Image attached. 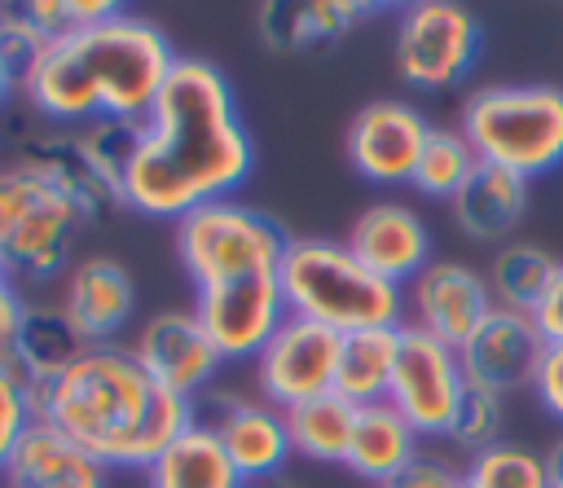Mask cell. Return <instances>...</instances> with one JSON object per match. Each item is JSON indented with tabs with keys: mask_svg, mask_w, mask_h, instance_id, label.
I'll use <instances>...</instances> for the list:
<instances>
[{
	"mask_svg": "<svg viewBox=\"0 0 563 488\" xmlns=\"http://www.w3.org/2000/svg\"><path fill=\"white\" fill-rule=\"evenodd\" d=\"M427 136H431V123L413 101L378 97V101H365L352 114L343 149H347V163H352V171L361 180L409 185Z\"/></svg>",
	"mask_w": 563,
	"mask_h": 488,
	"instance_id": "12",
	"label": "cell"
},
{
	"mask_svg": "<svg viewBox=\"0 0 563 488\" xmlns=\"http://www.w3.org/2000/svg\"><path fill=\"white\" fill-rule=\"evenodd\" d=\"M22 312H26V299L18 295V286L13 281H0V356H9Z\"/></svg>",
	"mask_w": 563,
	"mask_h": 488,
	"instance_id": "39",
	"label": "cell"
},
{
	"mask_svg": "<svg viewBox=\"0 0 563 488\" xmlns=\"http://www.w3.org/2000/svg\"><path fill=\"white\" fill-rule=\"evenodd\" d=\"M13 163L31 167L53 193H62L84 224H106L114 211H123L119 185L97 167L84 136L75 127H44L26 132L13 145Z\"/></svg>",
	"mask_w": 563,
	"mask_h": 488,
	"instance_id": "13",
	"label": "cell"
},
{
	"mask_svg": "<svg viewBox=\"0 0 563 488\" xmlns=\"http://www.w3.org/2000/svg\"><path fill=\"white\" fill-rule=\"evenodd\" d=\"M479 167L471 141L457 132V127H435L431 123V136L418 154V167H413V189L427 193V198H440V202H453V193L471 180V171Z\"/></svg>",
	"mask_w": 563,
	"mask_h": 488,
	"instance_id": "28",
	"label": "cell"
},
{
	"mask_svg": "<svg viewBox=\"0 0 563 488\" xmlns=\"http://www.w3.org/2000/svg\"><path fill=\"white\" fill-rule=\"evenodd\" d=\"M62 193H53L31 167L22 163H0V242L9 233H18L26 220H35L40 211H48Z\"/></svg>",
	"mask_w": 563,
	"mask_h": 488,
	"instance_id": "30",
	"label": "cell"
},
{
	"mask_svg": "<svg viewBox=\"0 0 563 488\" xmlns=\"http://www.w3.org/2000/svg\"><path fill=\"white\" fill-rule=\"evenodd\" d=\"M255 167V141L238 114L229 75L207 57H176L154 110L141 123L123 207L150 220H180L194 207L233 198Z\"/></svg>",
	"mask_w": 563,
	"mask_h": 488,
	"instance_id": "1",
	"label": "cell"
},
{
	"mask_svg": "<svg viewBox=\"0 0 563 488\" xmlns=\"http://www.w3.org/2000/svg\"><path fill=\"white\" fill-rule=\"evenodd\" d=\"M145 488H242V479L220 440L194 422L154 466H145Z\"/></svg>",
	"mask_w": 563,
	"mask_h": 488,
	"instance_id": "25",
	"label": "cell"
},
{
	"mask_svg": "<svg viewBox=\"0 0 563 488\" xmlns=\"http://www.w3.org/2000/svg\"><path fill=\"white\" fill-rule=\"evenodd\" d=\"M462 396H466V374H462L457 347H449L435 334L405 321L396 330V365H391L387 404L396 413H405V422L418 435L444 440Z\"/></svg>",
	"mask_w": 563,
	"mask_h": 488,
	"instance_id": "8",
	"label": "cell"
},
{
	"mask_svg": "<svg viewBox=\"0 0 563 488\" xmlns=\"http://www.w3.org/2000/svg\"><path fill=\"white\" fill-rule=\"evenodd\" d=\"M277 281L290 317L317 321L334 334L405 325V286L369 273L343 237H290Z\"/></svg>",
	"mask_w": 563,
	"mask_h": 488,
	"instance_id": "4",
	"label": "cell"
},
{
	"mask_svg": "<svg viewBox=\"0 0 563 488\" xmlns=\"http://www.w3.org/2000/svg\"><path fill=\"white\" fill-rule=\"evenodd\" d=\"M48 48L44 31L31 22L26 4H0V57L4 66L18 75V84L26 79V70L40 62V53Z\"/></svg>",
	"mask_w": 563,
	"mask_h": 488,
	"instance_id": "34",
	"label": "cell"
},
{
	"mask_svg": "<svg viewBox=\"0 0 563 488\" xmlns=\"http://www.w3.org/2000/svg\"><path fill=\"white\" fill-rule=\"evenodd\" d=\"M396 330H356V334H343L339 339L334 396H343L356 409L387 400L391 365H396Z\"/></svg>",
	"mask_w": 563,
	"mask_h": 488,
	"instance_id": "24",
	"label": "cell"
},
{
	"mask_svg": "<svg viewBox=\"0 0 563 488\" xmlns=\"http://www.w3.org/2000/svg\"><path fill=\"white\" fill-rule=\"evenodd\" d=\"M57 303L88 347H110L136 312V281L119 259L84 255L66 268V286Z\"/></svg>",
	"mask_w": 563,
	"mask_h": 488,
	"instance_id": "17",
	"label": "cell"
},
{
	"mask_svg": "<svg viewBox=\"0 0 563 488\" xmlns=\"http://www.w3.org/2000/svg\"><path fill=\"white\" fill-rule=\"evenodd\" d=\"M532 396L550 418L563 422V343H545L541 365L532 374Z\"/></svg>",
	"mask_w": 563,
	"mask_h": 488,
	"instance_id": "37",
	"label": "cell"
},
{
	"mask_svg": "<svg viewBox=\"0 0 563 488\" xmlns=\"http://www.w3.org/2000/svg\"><path fill=\"white\" fill-rule=\"evenodd\" d=\"M479 44H484L479 18L466 4L418 0L400 13V26H396V70L409 88L444 92L471 75Z\"/></svg>",
	"mask_w": 563,
	"mask_h": 488,
	"instance_id": "7",
	"label": "cell"
},
{
	"mask_svg": "<svg viewBox=\"0 0 563 488\" xmlns=\"http://www.w3.org/2000/svg\"><path fill=\"white\" fill-rule=\"evenodd\" d=\"M497 308L488 277L462 259H431L405 286V321L435 334L449 347H462Z\"/></svg>",
	"mask_w": 563,
	"mask_h": 488,
	"instance_id": "14",
	"label": "cell"
},
{
	"mask_svg": "<svg viewBox=\"0 0 563 488\" xmlns=\"http://www.w3.org/2000/svg\"><path fill=\"white\" fill-rule=\"evenodd\" d=\"M457 132L475 158L519 180L563 167V88L554 84H488L462 101Z\"/></svg>",
	"mask_w": 563,
	"mask_h": 488,
	"instance_id": "5",
	"label": "cell"
},
{
	"mask_svg": "<svg viewBox=\"0 0 563 488\" xmlns=\"http://www.w3.org/2000/svg\"><path fill=\"white\" fill-rule=\"evenodd\" d=\"M352 422H356V404H347L334 391L303 400V404L286 409L290 453H299L308 462H339L343 466L347 444H352Z\"/></svg>",
	"mask_w": 563,
	"mask_h": 488,
	"instance_id": "26",
	"label": "cell"
},
{
	"mask_svg": "<svg viewBox=\"0 0 563 488\" xmlns=\"http://www.w3.org/2000/svg\"><path fill=\"white\" fill-rule=\"evenodd\" d=\"M383 488H462V470L449 457L418 453L400 475H391Z\"/></svg>",
	"mask_w": 563,
	"mask_h": 488,
	"instance_id": "36",
	"label": "cell"
},
{
	"mask_svg": "<svg viewBox=\"0 0 563 488\" xmlns=\"http://www.w3.org/2000/svg\"><path fill=\"white\" fill-rule=\"evenodd\" d=\"M0 488H114V470L57 426L31 422L0 466Z\"/></svg>",
	"mask_w": 563,
	"mask_h": 488,
	"instance_id": "19",
	"label": "cell"
},
{
	"mask_svg": "<svg viewBox=\"0 0 563 488\" xmlns=\"http://www.w3.org/2000/svg\"><path fill=\"white\" fill-rule=\"evenodd\" d=\"M31 422H35V413H31V382L13 369L9 356H0V466L9 462L18 440L31 431Z\"/></svg>",
	"mask_w": 563,
	"mask_h": 488,
	"instance_id": "35",
	"label": "cell"
},
{
	"mask_svg": "<svg viewBox=\"0 0 563 488\" xmlns=\"http://www.w3.org/2000/svg\"><path fill=\"white\" fill-rule=\"evenodd\" d=\"M343 242L369 273H378L396 286H409L431 264V229L405 202H369L352 220Z\"/></svg>",
	"mask_w": 563,
	"mask_h": 488,
	"instance_id": "18",
	"label": "cell"
},
{
	"mask_svg": "<svg viewBox=\"0 0 563 488\" xmlns=\"http://www.w3.org/2000/svg\"><path fill=\"white\" fill-rule=\"evenodd\" d=\"M545 475H550V488H563V435L545 448Z\"/></svg>",
	"mask_w": 563,
	"mask_h": 488,
	"instance_id": "40",
	"label": "cell"
},
{
	"mask_svg": "<svg viewBox=\"0 0 563 488\" xmlns=\"http://www.w3.org/2000/svg\"><path fill=\"white\" fill-rule=\"evenodd\" d=\"M194 317L202 321L207 339L224 361H255L290 312H286L277 273H255L220 286H198Z\"/></svg>",
	"mask_w": 563,
	"mask_h": 488,
	"instance_id": "9",
	"label": "cell"
},
{
	"mask_svg": "<svg viewBox=\"0 0 563 488\" xmlns=\"http://www.w3.org/2000/svg\"><path fill=\"white\" fill-rule=\"evenodd\" d=\"M0 281H9V273H4V259H0Z\"/></svg>",
	"mask_w": 563,
	"mask_h": 488,
	"instance_id": "43",
	"label": "cell"
},
{
	"mask_svg": "<svg viewBox=\"0 0 563 488\" xmlns=\"http://www.w3.org/2000/svg\"><path fill=\"white\" fill-rule=\"evenodd\" d=\"M31 413L110 470L154 466L194 426V400L158 387L123 343L88 347L57 378L31 382Z\"/></svg>",
	"mask_w": 563,
	"mask_h": 488,
	"instance_id": "2",
	"label": "cell"
},
{
	"mask_svg": "<svg viewBox=\"0 0 563 488\" xmlns=\"http://www.w3.org/2000/svg\"><path fill=\"white\" fill-rule=\"evenodd\" d=\"M554 268H559V259H554L550 251H541V246H532V242H506V246H497V255H493V264L484 268V277H488V286H493L497 308L532 312V308L541 303V295H545V286H550V277H554Z\"/></svg>",
	"mask_w": 563,
	"mask_h": 488,
	"instance_id": "27",
	"label": "cell"
},
{
	"mask_svg": "<svg viewBox=\"0 0 563 488\" xmlns=\"http://www.w3.org/2000/svg\"><path fill=\"white\" fill-rule=\"evenodd\" d=\"M457 229L471 237V242H501L519 229V220L528 215V180L501 171V167H488L479 163L471 171V180L453 193L449 202Z\"/></svg>",
	"mask_w": 563,
	"mask_h": 488,
	"instance_id": "21",
	"label": "cell"
},
{
	"mask_svg": "<svg viewBox=\"0 0 563 488\" xmlns=\"http://www.w3.org/2000/svg\"><path fill=\"white\" fill-rule=\"evenodd\" d=\"M84 352H88V343L70 325L62 303H26L18 334H13V347H9V361L26 382H48L62 369H70Z\"/></svg>",
	"mask_w": 563,
	"mask_h": 488,
	"instance_id": "23",
	"label": "cell"
},
{
	"mask_svg": "<svg viewBox=\"0 0 563 488\" xmlns=\"http://www.w3.org/2000/svg\"><path fill=\"white\" fill-rule=\"evenodd\" d=\"M176 57L158 22L114 9L84 35L53 40L18 88L48 127H84L92 119L145 123Z\"/></svg>",
	"mask_w": 563,
	"mask_h": 488,
	"instance_id": "3",
	"label": "cell"
},
{
	"mask_svg": "<svg viewBox=\"0 0 563 488\" xmlns=\"http://www.w3.org/2000/svg\"><path fill=\"white\" fill-rule=\"evenodd\" d=\"M13 88H18V75L4 66V57H0V110H4V101L13 97Z\"/></svg>",
	"mask_w": 563,
	"mask_h": 488,
	"instance_id": "41",
	"label": "cell"
},
{
	"mask_svg": "<svg viewBox=\"0 0 563 488\" xmlns=\"http://www.w3.org/2000/svg\"><path fill=\"white\" fill-rule=\"evenodd\" d=\"M339 339L334 330L286 317L282 330L264 343V352L251 361L255 365V391L273 409H295L303 400H317L334 391V365H339Z\"/></svg>",
	"mask_w": 563,
	"mask_h": 488,
	"instance_id": "10",
	"label": "cell"
},
{
	"mask_svg": "<svg viewBox=\"0 0 563 488\" xmlns=\"http://www.w3.org/2000/svg\"><path fill=\"white\" fill-rule=\"evenodd\" d=\"M365 13L369 4H356V0H299V4L273 0L255 13V22H260V40L273 53H308L352 35Z\"/></svg>",
	"mask_w": 563,
	"mask_h": 488,
	"instance_id": "20",
	"label": "cell"
},
{
	"mask_svg": "<svg viewBox=\"0 0 563 488\" xmlns=\"http://www.w3.org/2000/svg\"><path fill=\"white\" fill-rule=\"evenodd\" d=\"M88 145V154L97 158V167L119 185L123 193V176L132 167V154H136V141H141V123H123V119H92L84 127H75Z\"/></svg>",
	"mask_w": 563,
	"mask_h": 488,
	"instance_id": "32",
	"label": "cell"
},
{
	"mask_svg": "<svg viewBox=\"0 0 563 488\" xmlns=\"http://www.w3.org/2000/svg\"><path fill=\"white\" fill-rule=\"evenodd\" d=\"M532 321H537V330H541L545 343H563V259H559L550 286H545L541 303L532 308Z\"/></svg>",
	"mask_w": 563,
	"mask_h": 488,
	"instance_id": "38",
	"label": "cell"
},
{
	"mask_svg": "<svg viewBox=\"0 0 563 488\" xmlns=\"http://www.w3.org/2000/svg\"><path fill=\"white\" fill-rule=\"evenodd\" d=\"M545 339L532 321V312H515V308H493L488 321L457 347L466 387L493 391V396H510L532 387V374L541 365Z\"/></svg>",
	"mask_w": 563,
	"mask_h": 488,
	"instance_id": "16",
	"label": "cell"
},
{
	"mask_svg": "<svg viewBox=\"0 0 563 488\" xmlns=\"http://www.w3.org/2000/svg\"><path fill=\"white\" fill-rule=\"evenodd\" d=\"M119 4L110 0H26V13L31 22L44 31V40H70V35H84L88 26H97L101 18H110Z\"/></svg>",
	"mask_w": 563,
	"mask_h": 488,
	"instance_id": "33",
	"label": "cell"
},
{
	"mask_svg": "<svg viewBox=\"0 0 563 488\" xmlns=\"http://www.w3.org/2000/svg\"><path fill=\"white\" fill-rule=\"evenodd\" d=\"M194 422L207 426L220 440V448L233 462L238 479L282 475V466L295 457L290 453V435H286V413L273 409L260 396L202 391L194 400Z\"/></svg>",
	"mask_w": 563,
	"mask_h": 488,
	"instance_id": "11",
	"label": "cell"
},
{
	"mask_svg": "<svg viewBox=\"0 0 563 488\" xmlns=\"http://www.w3.org/2000/svg\"><path fill=\"white\" fill-rule=\"evenodd\" d=\"M462 488H550L545 453L501 440L462 466Z\"/></svg>",
	"mask_w": 563,
	"mask_h": 488,
	"instance_id": "29",
	"label": "cell"
},
{
	"mask_svg": "<svg viewBox=\"0 0 563 488\" xmlns=\"http://www.w3.org/2000/svg\"><path fill=\"white\" fill-rule=\"evenodd\" d=\"M418 431L405 422V413H396L387 400L378 404H361L356 409V422H352V444H347V457L343 466L365 479V484H387L391 475H400L422 448H418Z\"/></svg>",
	"mask_w": 563,
	"mask_h": 488,
	"instance_id": "22",
	"label": "cell"
},
{
	"mask_svg": "<svg viewBox=\"0 0 563 488\" xmlns=\"http://www.w3.org/2000/svg\"><path fill=\"white\" fill-rule=\"evenodd\" d=\"M172 229H176V259L194 281V290L255 273H277L290 242V233L273 215L238 198L194 207Z\"/></svg>",
	"mask_w": 563,
	"mask_h": 488,
	"instance_id": "6",
	"label": "cell"
},
{
	"mask_svg": "<svg viewBox=\"0 0 563 488\" xmlns=\"http://www.w3.org/2000/svg\"><path fill=\"white\" fill-rule=\"evenodd\" d=\"M501 422H506V413H501V396L479 391V387H466V396H462V404H457L453 426H449L444 440H449L453 448H462V453L475 457V453L501 444Z\"/></svg>",
	"mask_w": 563,
	"mask_h": 488,
	"instance_id": "31",
	"label": "cell"
},
{
	"mask_svg": "<svg viewBox=\"0 0 563 488\" xmlns=\"http://www.w3.org/2000/svg\"><path fill=\"white\" fill-rule=\"evenodd\" d=\"M128 352L158 387H167L185 400H198L202 391H211V382L224 365V356L207 339L194 308H167V312L145 317L136 339L128 343Z\"/></svg>",
	"mask_w": 563,
	"mask_h": 488,
	"instance_id": "15",
	"label": "cell"
},
{
	"mask_svg": "<svg viewBox=\"0 0 563 488\" xmlns=\"http://www.w3.org/2000/svg\"><path fill=\"white\" fill-rule=\"evenodd\" d=\"M242 488H295L286 475H264V479H242Z\"/></svg>",
	"mask_w": 563,
	"mask_h": 488,
	"instance_id": "42",
	"label": "cell"
}]
</instances>
